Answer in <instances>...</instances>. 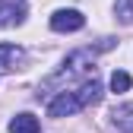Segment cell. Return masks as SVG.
I'll use <instances>...</instances> for the list:
<instances>
[{
    "mask_svg": "<svg viewBox=\"0 0 133 133\" xmlns=\"http://www.w3.org/2000/svg\"><path fill=\"white\" fill-rule=\"evenodd\" d=\"M79 108H86L79 89H73V92L63 89V92H57L51 102H48V114H51V117H70V114H76Z\"/></svg>",
    "mask_w": 133,
    "mask_h": 133,
    "instance_id": "cell-1",
    "label": "cell"
},
{
    "mask_svg": "<svg viewBox=\"0 0 133 133\" xmlns=\"http://www.w3.org/2000/svg\"><path fill=\"white\" fill-rule=\"evenodd\" d=\"M25 0H0V29H13V25H19L25 22Z\"/></svg>",
    "mask_w": 133,
    "mask_h": 133,
    "instance_id": "cell-2",
    "label": "cell"
},
{
    "mask_svg": "<svg viewBox=\"0 0 133 133\" xmlns=\"http://www.w3.org/2000/svg\"><path fill=\"white\" fill-rule=\"evenodd\" d=\"M82 25H86V16L79 10H57L51 16V29L54 32H79Z\"/></svg>",
    "mask_w": 133,
    "mask_h": 133,
    "instance_id": "cell-3",
    "label": "cell"
},
{
    "mask_svg": "<svg viewBox=\"0 0 133 133\" xmlns=\"http://www.w3.org/2000/svg\"><path fill=\"white\" fill-rule=\"evenodd\" d=\"M25 60V51L19 44H0V73H10V70H16Z\"/></svg>",
    "mask_w": 133,
    "mask_h": 133,
    "instance_id": "cell-4",
    "label": "cell"
},
{
    "mask_svg": "<svg viewBox=\"0 0 133 133\" xmlns=\"http://www.w3.org/2000/svg\"><path fill=\"white\" fill-rule=\"evenodd\" d=\"M10 133H41V124L32 114H16L10 121Z\"/></svg>",
    "mask_w": 133,
    "mask_h": 133,
    "instance_id": "cell-5",
    "label": "cell"
},
{
    "mask_svg": "<svg viewBox=\"0 0 133 133\" xmlns=\"http://www.w3.org/2000/svg\"><path fill=\"white\" fill-rule=\"evenodd\" d=\"M114 124H117V130L124 133H133V105H121V108H114Z\"/></svg>",
    "mask_w": 133,
    "mask_h": 133,
    "instance_id": "cell-6",
    "label": "cell"
},
{
    "mask_svg": "<svg viewBox=\"0 0 133 133\" xmlns=\"http://www.w3.org/2000/svg\"><path fill=\"white\" fill-rule=\"evenodd\" d=\"M114 13H117V22H133V0H117L114 3Z\"/></svg>",
    "mask_w": 133,
    "mask_h": 133,
    "instance_id": "cell-7",
    "label": "cell"
},
{
    "mask_svg": "<svg viewBox=\"0 0 133 133\" xmlns=\"http://www.w3.org/2000/svg\"><path fill=\"white\" fill-rule=\"evenodd\" d=\"M130 73H124V70H114V76H111V92H127L130 89Z\"/></svg>",
    "mask_w": 133,
    "mask_h": 133,
    "instance_id": "cell-8",
    "label": "cell"
}]
</instances>
